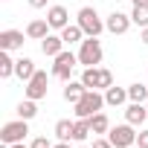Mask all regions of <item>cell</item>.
<instances>
[{"label": "cell", "mask_w": 148, "mask_h": 148, "mask_svg": "<svg viewBox=\"0 0 148 148\" xmlns=\"http://www.w3.org/2000/svg\"><path fill=\"white\" fill-rule=\"evenodd\" d=\"M108 139L113 142V148H131V145H136V131H134L131 122H125V125L110 128L108 131Z\"/></svg>", "instance_id": "7"}, {"label": "cell", "mask_w": 148, "mask_h": 148, "mask_svg": "<svg viewBox=\"0 0 148 148\" xmlns=\"http://www.w3.org/2000/svg\"><path fill=\"white\" fill-rule=\"evenodd\" d=\"M76 64H79V55H73L70 49L58 52V55L52 58V79L70 82V76H73V70H76Z\"/></svg>", "instance_id": "4"}, {"label": "cell", "mask_w": 148, "mask_h": 148, "mask_svg": "<svg viewBox=\"0 0 148 148\" xmlns=\"http://www.w3.org/2000/svg\"><path fill=\"white\" fill-rule=\"evenodd\" d=\"M29 6H32V9H44V6H47V0H29Z\"/></svg>", "instance_id": "29"}, {"label": "cell", "mask_w": 148, "mask_h": 148, "mask_svg": "<svg viewBox=\"0 0 148 148\" xmlns=\"http://www.w3.org/2000/svg\"><path fill=\"white\" fill-rule=\"evenodd\" d=\"M73 128H76V122H70V119H58L52 134H55L61 142H70V139H73Z\"/></svg>", "instance_id": "20"}, {"label": "cell", "mask_w": 148, "mask_h": 148, "mask_svg": "<svg viewBox=\"0 0 148 148\" xmlns=\"http://www.w3.org/2000/svg\"><path fill=\"white\" fill-rule=\"evenodd\" d=\"M128 99H131V102H145V99H148V84H139V82L131 84V87H128Z\"/></svg>", "instance_id": "24"}, {"label": "cell", "mask_w": 148, "mask_h": 148, "mask_svg": "<svg viewBox=\"0 0 148 148\" xmlns=\"http://www.w3.org/2000/svg\"><path fill=\"white\" fill-rule=\"evenodd\" d=\"M49 23H47V18L44 21H29V26H26V38H32V41H44L47 35H49Z\"/></svg>", "instance_id": "14"}, {"label": "cell", "mask_w": 148, "mask_h": 148, "mask_svg": "<svg viewBox=\"0 0 148 148\" xmlns=\"http://www.w3.org/2000/svg\"><path fill=\"white\" fill-rule=\"evenodd\" d=\"M84 93H87V87H84V82H82V79H79V82H73V79H70V82H67V87H64V99H67L70 105H76Z\"/></svg>", "instance_id": "15"}, {"label": "cell", "mask_w": 148, "mask_h": 148, "mask_svg": "<svg viewBox=\"0 0 148 148\" xmlns=\"http://www.w3.org/2000/svg\"><path fill=\"white\" fill-rule=\"evenodd\" d=\"M134 6H148V0H134Z\"/></svg>", "instance_id": "32"}, {"label": "cell", "mask_w": 148, "mask_h": 148, "mask_svg": "<svg viewBox=\"0 0 148 148\" xmlns=\"http://www.w3.org/2000/svg\"><path fill=\"white\" fill-rule=\"evenodd\" d=\"M52 148H70V142H61V139H58V142H55Z\"/></svg>", "instance_id": "31"}, {"label": "cell", "mask_w": 148, "mask_h": 148, "mask_svg": "<svg viewBox=\"0 0 148 148\" xmlns=\"http://www.w3.org/2000/svg\"><path fill=\"white\" fill-rule=\"evenodd\" d=\"M18 116L26 119V122L35 119V116H38V102H35V99H23V102L18 105Z\"/></svg>", "instance_id": "22"}, {"label": "cell", "mask_w": 148, "mask_h": 148, "mask_svg": "<svg viewBox=\"0 0 148 148\" xmlns=\"http://www.w3.org/2000/svg\"><path fill=\"white\" fill-rule=\"evenodd\" d=\"M93 148H113V142H110L108 136H96V139H93Z\"/></svg>", "instance_id": "27"}, {"label": "cell", "mask_w": 148, "mask_h": 148, "mask_svg": "<svg viewBox=\"0 0 148 148\" xmlns=\"http://www.w3.org/2000/svg\"><path fill=\"white\" fill-rule=\"evenodd\" d=\"M29 148H52V142H49V139H47V136H35V139H32V145H29Z\"/></svg>", "instance_id": "26"}, {"label": "cell", "mask_w": 148, "mask_h": 148, "mask_svg": "<svg viewBox=\"0 0 148 148\" xmlns=\"http://www.w3.org/2000/svg\"><path fill=\"white\" fill-rule=\"evenodd\" d=\"M145 119H148V108H142V102H131V105L125 108V122H131L134 128L142 125Z\"/></svg>", "instance_id": "13"}, {"label": "cell", "mask_w": 148, "mask_h": 148, "mask_svg": "<svg viewBox=\"0 0 148 148\" xmlns=\"http://www.w3.org/2000/svg\"><path fill=\"white\" fill-rule=\"evenodd\" d=\"M21 47H23V32L21 29H3V32H0V49L15 52Z\"/></svg>", "instance_id": "11"}, {"label": "cell", "mask_w": 148, "mask_h": 148, "mask_svg": "<svg viewBox=\"0 0 148 148\" xmlns=\"http://www.w3.org/2000/svg\"><path fill=\"white\" fill-rule=\"evenodd\" d=\"M47 90H49V87H47V73H44V70H38L35 76L26 82V90H23V93H26V99L41 102V99L47 96Z\"/></svg>", "instance_id": "8"}, {"label": "cell", "mask_w": 148, "mask_h": 148, "mask_svg": "<svg viewBox=\"0 0 148 148\" xmlns=\"http://www.w3.org/2000/svg\"><path fill=\"white\" fill-rule=\"evenodd\" d=\"M35 73H38V70H35V61H32V58H18V61H15V76H18L21 82H29Z\"/></svg>", "instance_id": "16"}, {"label": "cell", "mask_w": 148, "mask_h": 148, "mask_svg": "<svg viewBox=\"0 0 148 148\" xmlns=\"http://www.w3.org/2000/svg\"><path fill=\"white\" fill-rule=\"evenodd\" d=\"M9 148H29V145H23V142H15V145H9Z\"/></svg>", "instance_id": "33"}, {"label": "cell", "mask_w": 148, "mask_h": 148, "mask_svg": "<svg viewBox=\"0 0 148 148\" xmlns=\"http://www.w3.org/2000/svg\"><path fill=\"white\" fill-rule=\"evenodd\" d=\"M131 21L136 23V26H148V6H134V12H131Z\"/></svg>", "instance_id": "25"}, {"label": "cell", "mask_w": 148, "mask_h": 148, "mask_svg": "<svg viewBox=\"0 0 148 148\" xmlns=\"http://www.w3.org/2000/svg\"><path fill=\"white\" fill-rule=\"evenodd\" d=\"M131 15H125V12H110L108 15V21H105V26H108V32H113V35H125L128 29H131Z\"/></svg>", "instance_id": "9"}, {"label": "cell", "mask_w": 148, "mask_h": 148, "mask_svg": "<svg viewBox=\"0 0 148 148\" xmlns=\"http://www.w3.org/2000/svg\"><path fill=\"white\" fill-rule=\"evenodd\" d=\"M79 148H93V145H84V142H79Z\"/></svg>", "instance_id": "34"}, {"label": "cell", "mask_w": 148, "mask_h": 148, "mask_svg": "<svg viewBox=\"0 0 148 148\" xmlns=\"http://www.w3.org/2000/svg\"><path fill=\"white\" fill-rule=\"evenodd\" d=\"M136 145L139 148H148V131H139L136 134Z\"/></svg>", "instance_id": "28"}, {"label": "cell", "mask_w": 148, "mask_h": 148, "mask_svg": "<svg viewBox=\"0 0 148 148\" xmlns=\"http://www.w3.org/2000/svg\"><path fill=\"white\" fill-rule=\"evenodd\" d=\"M131 148H139V145H131Z\"/></svg>", "instance_id": "35"}, {"label": "cell", "mask_w": 148, "mask_h": 148, "mask_svg": "<svg viewBox=\"0 0 148 148\" xmlns=\"http://www.w3.org/2000/svg\"><path fill=\"white\" fill-rule=\"evenodd\" d=\"M125 99H128V87H116V84H110V87L105 90V105H110V108H119Z\"/></svg>", "instance_id": "17"}, {"label": "cell", "mask_w": 148, "mask_h": 148, "mask_svg": "<svg viewBox=\"0 0 148 148\" xmlns=\"http://www.w3.org/2000/svg\"><path fill=\"white\" fill-rule=\"evenodd\" d=\"M76 23L84 29V35L87 38H99L108 26H105V21L99 18V12L93 9V6H84V9H79V15H76Z\"/></svg>", "instance_id": "1"}, {"label": "cell", "mask_w": 148, "mask_h": 148, "mask_svg": "<svg viewBox=\"0 0 148 148\" xmlns=\"http://www.w3.org/2000/svg\"><path fill=\"white\" fill-rule=\"evenodd\" d=\"M47 23H49L52 29H58V32H61L64 26H70V12H67L64 6H58V3H55V6H49V9H47Z\"/></svg>", "instance_id": "10"}, {"label": "cell", "mask_w": 148, "mask_h": 148, "mask_svg": "<svg viewBox=\"0 0 148 148\" xmlns=\"http://www.w3.org/2000/svg\"><path fill=\"white\" fill-rule=\"evenodd\" d=\"M64 47H67V44H64V38H61V35H52V32L41 41V52H44L47 58H55L58 52H64Z\"/></svg>", "instance_id": "12"}, {"label": "cell", "mask_w": 148, "mask_h": 148, "mask_svg": "<svg viewBox=\"0 0 148 148\" xmlns=\"http://www.w3.org/2000/svg\"><path fill=\"white\" fill-rule=\"evenodd\" d=\"M61 38H64V44H70V47H73V44H82L87 35H84V29H82L79 23H70V26H64V29H61Z\"/></svg>", "instance_id": "18"}, {"label": "cell", "mask_w": 148, "mask_h": 148, "mask_svg": "<svg viewBox=\"0 0 148 148\" xmlns=\"http://www.w3.org/2000/svg\"><path fill=\"white\" fill-rule=\"evenodd\" d=\"M29 134V122L26 119H15V122H6L3 128H0V142H6V145H15V142H23Z\"/></svg>", "instance_id": "6"}, {"label": "cell", "mask_w": 148, "mask_h": 148, "mask_svg": "<svg viewBox=\"0 0 148 148\" xmlns=\"http://www.w3.org/2000/svg\"><path fill=\"white\" fill-rule=\"evenodd\" d=\"M139 41H142V44H148V26L142 29V35H139Z\"/></svg>", "instance_id": "30"}, {"label": "cell", "mask_w": 148, "mask_h": 148, "mask_svg": "<svg viewBox=\"0 0 148 148\" xmlns=\"http://www.w3.org/2000/svg\"><path fill=\"white\" fill-rule=\"evenodd\" d=\"M73 108H76V119H90L93 113H99V110L105 108V96H102L99 90H87Z\"/></svg>", "instance_id": "3"}, {"label": "cell", "mask_w": 148, "mask_h": 148, "mask_svg": "<svg viewBox=\"0 0 148 148\" xmlns=\"http://www.w3.org/2000/svg\"><path fill=\"white\" fill-rule=\"evenodd\" d=\"M102 44H99V38H84L82 41V47H79V64H84V67H99L102 64Z\"/></svg>", "instance_id": "5"}, {"label": "cell", "mask_w": 148, "mask_h": 148, "mask_svg": "<svg viewBox=\"0 0 148 148\" xmlns=\"http://www.w3.org/2000/svg\"><path fill=\"white\" fill-rule=\"evenodd\" d=\"M82 82H84L87 90H108L113 84V73L105 70V67H84Z\"/></svg>", "instance_id": "2"}, {"label": "cell", "mask_w": 148, "mask_h": 148, "mask_svg": "<svg viewBox=\"0 0 148 148\" xmlns=\"http://www.w3.org/2000/svg\"><path fill=\"white\" fill-rule=\"evenodd\" d=\"M90 134H93L90 119H76V128H73V142H84Z\"/></svg>", "instance_id": "21"}, {"label": "cell", "mask_w": 148, "mask_h": 148, "mask_svg": "<svg viewBox=\"0 0 148 148\" xmlns=\"http://www.w3.org/2000/svg\"><path fill=\"white\" fill-rule=\"evenodd\" d=\"M9 76H15V58L6 49H0V79H9Z\"/></svg>", "instance_id": "23"}, {"label": "cell", "mask_w": 148, "mask_h": 148, "mask_svg": "<svg viewBox=\"0 0 148 148\" xmlns=\"http://www.w3.org/2000/svg\"><path fill=\"white\" fill-rule=\"evenodd\" d=\"M90 128H93V134H96V136H105V134L110 131V119L99 110V113H93V116H90Z\"/></svg>", "instance_id": "19"}]
</instances>
